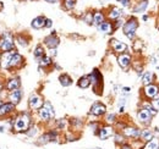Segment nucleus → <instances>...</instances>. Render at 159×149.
<instances>
[{"label": "nucleus", "mask_w": 159, "mask_h": 149, "mask_svg": "<svg viewBox=\"0 0 159 149\" xmlns=\"http://www.w3.org/2000/svg\"><path fill=\"white\" fill-rule=\"evenodd\" d=\"M114 129L110 126V125H107V126H100V129L97 132V136L99 137L100 141H105L110 137L114 136Z\"/></svg>", "instance_id": "obj_10"}, {"label": "nucleus", "mask_w": 159, "mask_h": 149, "mask_svg": "<svg viewBox=\"0 0 159 149\" xmlns=\"http://www.w3.org/2000/svg\"><path fill=\"white\" fill-rule=\"evenodd\" d=\"M105 112H107V106L104 104L99 103V102H97L92 105L89 114L94 115V116H103V115H105Z\"/></svg>", "instance_id": "obj_13"}, {"label": "nucleus", "mask_w": 159, "mask_h": 149, "mask_svg": "<svg viewBox=\"0 0 159 149\" xmlns=\"http://www.w3.org/2000/svg\"><path fill=\"white\" fill-rule=\"evenodd\" d=\"M14 109H15V104H12V103H5V104H1V105H0V116L11 112Z\"/></svg>", "instance_id": "obj_23"}, {"label": "nucleus", "mask_w": 159, "mask_h": 149, "mask_svg": "<svg viewBox=\"0 0 159 149\" xmlns=\"http://www.w3.org/2000/svg\"><path fill=\"white\" fill-rule=\"evenodd\" d=\"M158 31H159V27H158Z\"/></svg>", "instance_id": "obj_52"}, {"label": "nucleus", "mask_w": 159, "mask_h": 149, "mask_svg": "<svg viewBox=\"0 0 159 149\" xmlns=\"http://www.w3.org/2000/svg\"><path fill=\"white\" fill-rule=\"evenodd\" d=\"M105 121L108 125H113V124H116V115L114 112H110V114H107L105 116Z\"/></svg>", "instance_id": "obj_34"}, {"label": "nucleus", "mask_w": 159, "mask_h": 149, "mask_svg": "<svg viewBox=\"0 0 159 149\" xmlns=\"http://www.w3.org/2000/svg\"><path fill=\"white\" fill-rule=\"evenodd\" d=\"M147 5H148L147 1H141V2H139L137 6L134 7V12H143L147 9Z\"/></svg>", "instance_id": "obj_33"}, {"label": "nucleus", "mask_w": 159, "mask_h": 149, "mask_svg": "<svg viewBox=\"0 0 159 149\" xmlns=\"http://www.w3.org/2000/svg\"><path fill=\"white\" fill-rule=\"evenodd\" d=\"M16 40L19 42V44H20L21 47H25V48H26V47L28 45V43H27V40H26L25 38H22V37H21V36H19V37L16 38Z\"/></svg>", "instance_id": "obj_38"}, {"label": "nucleus", "mask_w": 159, "mask_h": 149, "mask_svg": "<svg viewBox=\"0 0 159 149\" xmlns=\"http://www.w3.org/2000/svg\"><path fill=\"white\" fill-rule=\"evenodd\" d=\"M141 108H143V109L148 110V111H149V114H151L152 116H156V115L158 114V109H156V108L153 106L152 102H148V100H143V102L141 103Z\"/></svg>", "instance_id": "obj_18"}, {"label": "nucleus", "mask_w": 159, "mask_h": 149, "mask_svg": "<svg viewBox=\"0 0 159 149\" xmlns=\"http://www.w3.org/2000/svg\"><path fill=\"white\" fill-rule=\"evenodd\" d=\"M64 5H65V7H66L67 10H71V9L75 7L76 0H64Z\"/></svg>", "instance_id": "obj_35"}, {"label": "nucleus", "mask_w": 159, "mask_h": 149, "mask_svg": "<svg viewBox=\"0 0 159 149\" xmlns=\"http://www.w3.org/2000/svg\"><path fill=\"white\" fill-rule=\"evenodd\" d=\"M154 138V133L153 130L148 129V127H142L141 129V136H139V141H142L143 143H147L149 142L151 139Z\"/></svg>", "instance_id": "obj_14"}, {"label": "nucleus", "mask_w": 159, "mask_h": 149, "mask_svg": "<svg viewBox=\"0 0 159 149\" xmlns=\"http://www.w3.org/2000/svg\"><path fill=\"white\" fill-rule=\"evenodd\" d=\"M22 62H23V57H22L20 54H17V53H14L12 56H11L10 66H9V67H17V66L22 65Z\"/></svg>", "instance_id": "obj_19"}, {"label": "nucleus", "mask_w": 159, "mask_h": 149, "mask_svg": "<svg viewBox=\"0 0 159 149\" xmlns=\"http://www.w3.org/2000/svg\"><path fill=\"white\" fill-rule=\"evenodd\" d=\"M47 1H48V2H55L57 0H47Z\"/></svg>", "instance_id": "obj_50"}, {"label": "nucleus", "mask_w": 159, "mask_h": 149, "mask_svg": "<svg viewBox=\"0 0 159 149\" xmlns=\"http://www.w3.org/2000/svg\"><path fill=\"white\" fill-rule=\"evenodd\" d=\"M110 44H111L114 52L118 53V54L126 53V50H127V45H126L125 43H122V42H119L118 39H111V40H110Z\"/></svg>", "instance_id": "obj_15"}, {"label": "nucleus", "mask_w": 159, "mask_h": 149, "mask_svg": "<svg viewBox=\"0 0 159 149\" xmlns=\"http://www.w3.org/2000/svg\"><path fill=\"white\" fill-rule=\"evenodd\" d=\"M121 93L124 94V95H127V94L131 93V88L130 87H121Z\"/></svg>", "instance_id": "obj_39"}, {"label": "nucleus", "mask_w": 159, "mask_h": 149, "mask_svg": "<svg viewBox=\"0 0 159 149\" xmlns=\"http://www.w3.org/2000/svg\"><path fill=\"white\" fill-rule=\"evenodd\" d=\"M34 57L36 59H38V60H40L43 56H45V53H44V49H43V47L42 45H37L36 47V49H34Z\"/></svg>", "instance_id": "obj_31"}, {"label": "nucleus", "mask_w": 159, "mask_h": 149, "mask_svg": "<svg viewBox=\"0 0 159 149\" xmlns=\"http://www.w3.org/2000/svg\"><path fill=\"white\" fill-rule=\"evenodd\" d=\"M124 23H125V21H122V20H116V22H115V26H114V29H118L119 27L124 26Z\"/></svg>", "instance_id": "obj_41"}, {"label": "nucleus", "mask_w": 159, "mask_h": 149, "mask_svg": "<svg viewBox=\"0 0 159 149\" xmlns=\"http://www.w3.org/2000/svg\"><path fill=\"white\" fill-rule=\"evenodd\" d=\"M139 28V21L135 17H130L127 20L124 26H122V32L130 40H134L136 37V31Z\"/></svg>", "instance_id": "obj_1"}, {"label": "nucleus", "mask_w": 159, "mask_h": 149, "mask_svg": "<svg viewBox=\"0 0 159 149\" xmlns=\"http://www.w3.org/2000/svg\"><path fill=\"white\" fill-rule=\"evenodd\" d=\"M28 105H30V108H31L32 110H39L40 108H43V105H44L43 98L37 93L31 94L30 100H28Z\"/></svg>", "instance_id": "obj_9"}, {"label": "nucleus", "mask_w": 159, "mask_h": 149, "mask_svg": "<svg viewBox=\"0 0 159 149\" xmlns=\"http://www.w3.org/2000/svg\"><path fill=\"white\" fill-rule=\"evenodd\" d=\"M1 49H2V52H5V53H7V52H11L12 49H14V42H12V39L11 38H5L4 40H2V43H1Z\"/></svg>", "instance_id": "obj_20"}, {"label": "nucleus", "mask_w": 159, "mask_h": 149, "mask_svg": "<svg viewBox=\"0 0 159 149\" xmlns=\"http://www.w3.org/2000/svg\"><path fill=\"white\" fill-rule=\"evenodd\" d=\"M121 132L127 138V141L139 139V136H141V129L137 127V126H132V125H127Z\"/></svg>", "instance_id": "obj_6"}, {"label": "nucleus", "mask_w": 159, "mask_h": 149, "mask_svg": "<svg viewBox=\"0 0 159 149\" xmlns=\"http://www.w3.org/2000/svg\"><path fill=\"white\" fill-rule=\"evenodd\" d=\"M113 139H114V143H115L116 146H119V147L127 142V138L122 134V132H115L114 136H113Z\"/></svg>", "instance_id": "obj_22"}, {"label": "nucleus", "mask_w": 159, "mask_h": 149, "mask_svg": "<svg viewBox=\"0 0 159 149\" xmlns=\"http://www.w3.org/2000/svg\"><path fill=\"white\" fill-rule=\"evenodd\" d=\"M142 149H159V138H153V139H151L149 142H147V143H144V146H143V148Z\"/></svg>", "instance_id": "obj_28"}, {"label": "nucleus", "mask_w": 159, "mask_h": 149, "mask_svg": "<svg viewBox=\"0 0 159 149\" xmlns=\"http://www.w3.org/2000/svg\"><path fill=\"white\" fill-rule=\"evenodd\" d=\"M98 29L102 33H104V34H111L114 32V26L109 21H104L103 23H100L99 26H98Z\"/></svg>", "instance_id": "obj_17"}, {"label": "nucleus", "mask_w": 159, "mask_h": 149, "mask_svg": "<svg viewBox=\"0 0 159 149\" xmlns=\"http://www.w3.org/2000/svg\"><path fill=\"white\" fill-rule=\"evenodd\" d=\"M39 61V65L42 66V67H47V66H49V65H52V57L50 56H43L40 60H38Z\"/></svg>", "instance_id": "obj_32"}, {"label": "nucleus", "mask_w": 159, "mask_h": 149, "mask_svg": "<svg viewBox=\"0 0 159 149\" xmlns=\"http://www.w3.org/2000/svg\"><path fill=\"white\" fill-rule=\"evenodd\" d=\"M89 76V79H91V83H93V91L96 92V93L99 94V89L103 88V76L102 74L99 72V70L98 69H94L93 71H92V74H88Z\"/></svg>", "instance_id": "obj_5"}, {"label": "nucleus", "mask_w": 159, "mask_h": 149, "mask_svg": "<svg viewBox=\"0 0 159 149\" xmlns=\"http://www.w3.org/2000/svg\"><path fill=\"white\" fill-rule=\"evenodd\" d=\"M104 21H105L104 20V15L102 12H99V11L94 12V15H93V25H96L98 27L100 23H103Z\"/></svg>", "instance_id": "obj_30"}, {"label": "nucleus", "mask_w": 159, "mask_h": 149, "mask_svg": "<svg viewBox=\"0 0 159 149\" xmlns=\"http://www.w3.org/2000/svg\"><path fill=\"white\" fill-rule=\"evenodd\" d=\"M118 64L122 70H127L132 64V56L129 53H122L118 56Z\"/></svg>", "instance_id": "obj_11"}, {"label": "nucleus", "mask_w": 159, "mask_h": 149, "mask_svg": "<svg viewBox=\"0 0 159 149\" xmlns=\"http://www.w3.org/2000/svg\"><path fill=\"white\" fill-rule=\"evenodd\" d=\"M120 4L124 6V7H126V6H129V2H130V0H118Z\"/></svg>", "instance_id": "obj_42"}, {"label": "nucleus", "mask_w": 159, "mask_h": 149, "mask_svg": "<svg viewBox=\"0 0 159 149\" xmlns=\"http://www.w3.org/2000/svg\"><path fill=\"white\" fill-rule=\"evenodd\" d=\"M52 26H53V21L50 19H47V21H45V27L47 28H50Z\"/></svg>", "instance_id": "obj_43"}, {"label": "nucleus", "mask_w": 159, "mask_h": 149, "mask_svg": "<svg viewBox=\"0 0 159 149\" xmlns=\"http://www.w3.org/2000/svg\"><path fill=\"white\" fill-rule=\"evenodd\" d=\"M89 84H91L89 76H82L79 81H77V86H79L80 88H82V89L88 88V87H89Z\"/></svg>", "instance_id": "obj_25"}, {"label": "nucleus", "mask_w": 159, "mask_h": 149, "mask_svg": "<svg viewBox=\"0 0 159 149\" xmlns=\"http://www.w3.org/2000/svg\"><path fill=\"white\" fill-rule=\"evenodd\" d=\"M6 87H7V89L11 91V92L19 89V87H20V79H19V78H12V79H10V81L7 82V84H6Z\"/></svg>", "instance_id": "obj_29"}, {"label": "nucleus", "mask_w": 159, "mask_h": 149, "mask_svg": "<svg viewBox=\"0 0 159 149\" xmlns=\"http://www.w3.org/2000/svg\"><path fill=\"white\" fill-rule=\"evenodd\" d=\"M0 132H1V133H2V132H5V127H2V126H1V127H0Z\"/></svg>", "instance_id": "obj_49"}, {"label": "nucleus", "mask_w": 159, "mask_h": 149, "mask_svg": "<svg viewBox=\"0 0 159 149\" xmlns=\"http://www.w3.org/2000/svg\"><path fill=\"white\" fill-rule=\"evenodd\" d=\"M142 20H143V21H148V15H143V16H142Z\"/></svg>", "instance_id": "obj_48"}, {"label": "nucleus", "mask_w": 159, "mask_h": 149, "mask_svg": "<svg viewBox=\"0 0 159 149\" xmlns=\"http://www.w3.org/2000/svg\"><path fill=\"white\" fill-rule=\"evenodd\" d=\"M37 133H38V130H37V127H30L27 132H26V134L28 136V137H36L37 136Z\"/></svg>", "instance_id": "obj_36"}, {"label": "nucleus", "mask_w": 159, "mask_h": 149, "mask_svg": "<svg viewBox=\"0 0 159 149\" xmlns=\"http://www.w3.org/2000/svg\"><path fill=\"white\" fill-rule=\"evenodd\" d=\"M21 97H22V92H21L20 89H16V91H12L11 94H10V100H11V103L12 104H19L21 100Z\"/></svg>", "instance_id": "obj_26"}, {"label": "nucleus", "mask_w": 159, "mask_h": 149, "mask_svg": "<svg viewBox=\"0 0 159 149\" xmlns=\"http://www.w3.org/2000/svg\"><path fill=\"white\" fill-rule=\"evenodd\" d=\"M59 81H60V84H61L62 87H69V86H71V84H72V78L66 74H60Z\"/></svg>", "instance_id": "obj_24"}, {"label": "nucleus", "mask_w": 159, "mask_h": 149, "mask_svg": "<svg viewBox=\"0 0 159 149\" xmlns=\"http://www.w3.org/2000/svg\"><path fill=\"white\" fill-rule=\"evenodd\" d=\"M119 148L120 149H134V147H132V144H131L130 142H126V143H124L122 146H120Z\"/></svg>", "instance_id": "obj_40"}, {"label": "nucleus", "mask_w": 159, "mask_h": 149, "mask_svg": "<svg viewBox=\"0 0 159 149\" xmlns=\"http://www.w3.org/2000/svg\"><path fill=\"white\" fill-rule=\"evenodd\" d=\"M59 139V133L57 130H52V131H48L45 133H43L38 138L37 141V144L38 146H45L48 143H52V142H58Z\"/></svg>", "instance_id": "obj_3"}, {"label": "nucleus", "mask_w": 159, "mask_h": 149, "mask_svg": "<svg viewBox=\"0 0 159 149\" xmlns=\"http://www.w3.org/2000/svg\"><path fill=\"white\" fill-rule=\"evenodd\" d=\"M52 55L57 56V49H52Z\"/></svg>", "instance_id": "obj_47"}, {"label": "nucleus", "mask_w": 159, "mask_h": 149, "mask_svg": "<svg viewBox=\"0 0 159 149\" xmlns=\"http://www.w3.org/2000/svg\"><path fill=\"white\" fill-rule=\"evenodd\" d=\"M60 40L59 38L57 37V34H55V32L53 31L49 36H47V37L44 38V44L49 48V49H57V47L59 45Z\"/></svg>", "instance_id": "obj_12"}, {"label": "nucleus", "mask_w": 159, "mask_h": 149, "mask_svg": "<svg viewBox=\"0 0 159 149\" xmlns=\"http://www.w3.org/2000/svg\"><path fill=\"white\" fill-rule=\"evenodd\" d=\"M153 133H154V137H156V138H159V129L158 127L153 129Z\"/></svg>", "instance_id": "obj_45"}, {"label": "nucleus", "mask_w": 159, "mask_h": 149, "mask_svg": "<svg viewBox=\"0 0 159 149\" xmlns=\"http://www.w3.org/2000/svg\"><path fill=\"white\" fill-rule=\"evenodd\" d=\"M38 115H39L40 120H43V121H49L50 119H53V117L55 116V111H54L53 105H52L49 102H44L43 108H40L39 110H38Z\"/></svg>", "instance_id": "obj_4"}, {"label": "nucleus", "mask_w": 159, "mask_h": 149, "mask_svg": "<svg viewBox=\"0 0 159 149\" xmlns=\"http://www.w3.org/2000/svg\"><path fill=\"white\" fill-rule=\"evenodd\" d=\"M152 117L153 116L149 114V111L143 109V108H139V110H137V120H139V122L143 127H148L151 125Z\"/></svg>", "instance_id": "obj_8"}, {"label": "nucleus", "mask_w": 159, "mask_h": 149, "mask_svg": "<svg viewBox=\"0 0 159 149\" xmlns=\"http://www.w3.org/2000/svg\"><path fill=\"white\" fill-rule=\"evenodd\" d=\"M142 1H147V0H142Z\"/></svg>", "instance_id": "obj_51"}, {"label": "nucleus", "mask_w": 159, "mask_h": 149, "mask_svg": "<svg viewBox=\"0 0 159 149\" xmlns=\"http://www.w3.org/2000/svg\"><path fill=\"white\" fill-rule=\"evenodd\" d=\"M65 126H66V121H65V119H60V120H58V122H57V129H58V130H64Z\"/></svg>", "instance_id": "obj_37"}, {"label": "nucleus", "mask_w": 159, "mask_h": 149, "mask_svg": "<svg viewBox=\"0 0 159 149\" xmlns=\"http://www.w3.org/2000/svg\"><path fill=\"white\" fill-rule=\"evenodd\" d=\"M119 112H120V114L125 112V106H119Z\"/></svg>", "instance_id": "obj_46"}, {"label": "nucleus", "mask_w": 159, "mask_h": 149, "mask_svg": "<svg viewBox=\"0 0 159 149\" xmlns=\"http://www.w3.org/2000/svg\"><path fill=\"white\" fill-rule=\"evenodd\" d=\"M142 92H143V95H144L146 99H148V100L152 102L159 94V86L157 83H152V84L144 86L143 89H142Z\"/></svg>", "instance_id": "obj_7"}, {"label": "nucleus", "mask_w": 159, "mask_h": 149, "mask_svg": "<svg viewBox=\"0 0 159 149\" xmlns=\"http://www.w3.org/2000/svg\"><path fill=\"white\" fill-rule=\"evenodd\" d=\"M121 15H122V11H121V9H119V7H113V9L109 11V14H108L109 19L114 20V21L119 20Z\"/></svg>", "instance_id": "obj_27"}, {"label": "nucleus", "mask_w": 159, "mask_h": 149, "mask_svg": "<svg viewBox=\"0 0 159 149\" xmlns=\"http://www.w3.org/2000/svg\"><path fill=\"white\" fill-rule=\"evenodd\" d=\"M31 127V117L28 114L20 115L15 121V131L16 132H27Z\"/></svg>", "instance_id": "obj_2"}, {"label": "nucleus", "mask_w": 159, "mask_h": 149, "mask_svg": "<svg viewBox=\"0 0 159 149\" xmlns=\"http://www.w3.org/2000/svg\"><path fill=\"white\" fill-rule=\"evenodd\" d=\"M152 104H153V106H154L156 109H158L159 110V98L158 99H156V100H152Z\"/></svg>", "instance_id": "obj_44"}, {"label": "nucleus", "mask_w": 159, "mask_h": 149, "mask_svg": "<svg viewBox=\"0 0 159 149\" xmlns=\"http://www.w3.org/2000/svg\"><path fill=\"white\" fill-rule=\"evenodd\" d=\"M154 74L153 72H151V71H146L144 74H142V77H141V83H142V86L144 87V86H148V84H152V83H154Z\"/></svg>", "instance_id": "obj_16"}, {"label": "nucleus", "mask_w": 159, "mask_h": 149, "mask_svg": "<svg viewBox=\"0 0 159 149\" xmlns=\"http://www.w3.org/2000/svg\"><path fill=\"white\" fill-rule=\"evenodd\" d=\"M45 21L47 19L44 17V16H38V17H36V19L32 21V27L33 28H36V29H40V28H43V27H45Z\"/></svg>", "instance_id": "obj_21"}]
</instances>
